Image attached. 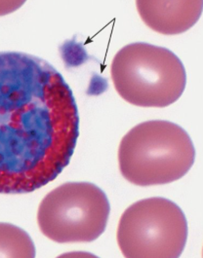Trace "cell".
<instances>
[{"label":"cell","instance_id":"cell-1","mask_svg":"<svg viewBox=\"0 0 203 258\" xmlns=\"http://www.w3.org/2000/svg\"><path fill=\"white\" fill-rule=\"evenodd\" d=\"M73 92L40 57L0 52V194L29 193L69 165L79 135Z\"/></svg>","mask_w":203,"mask_h":258},{"label":"cell","instance_id":"cell-2","mask_svg":"<svg viewBox=\"0 0 203 258\" xmlns=\"http://www.w3.org/2000/svg\"><path fill=\"white\" fill-rule=\"evenodd\" d=\"M195 149L188 133L169 121L141 123L122 139L118 163L122 175L138 186L167 184L192 167Z\"/></svg>","mask_w":203,"mask_h":258},{"label":"cell","instance_id":"cell-3","mask_svg":"<svg viewBox=\"0 0 203 258\" xmlns=\"http://www.w3.org/2000/svg\"><path fill=\"white\" fill-rule=\"evenodd\" d=\"M111 73L119 96L142 107H165L174 103L187 84L185 67L173 52L142 42L119 50Z\"/></svg>","mask_w":203,"mask_h":258},{"label":"cell","instance_id":"cell-4","mask_svg":"<svg viewBox=\"0 0 203 258\" xmlns=\"http://www.w3.org/2000/svg\"><path fill=\"white\" fill-rule=\"evenodd\" d=\"M187 240L188 221L183 211L160 197L131 205L117 228V243L125 257H179Z\"/></svg>","mask_w":203,"mask_h":258},{"label":"cell","instance_id":"cell-5","mask_svg":"<svg viewBox=\"0 0 203 258\" xmlns=\"http://www.w3.org/2000/svg\"><path fill=\"white\" fill-rule=\"evenodd\" d=\"M110 202L100 187L89 182H67L45 196L37 213L44 236L63 243H88L107 227Z\"/></svg>","mask_w":203,"mask_h":258},{"label":"cell","instance_id":"cell-6","mask_svg":"<svg viewBox=\"0 0 203 258\" xmlns=\"http://www.w3.org/2000/svg\"><path fill=\"white\" fill-rule=\"evenodd\" d=\"M203 2L137 1V9L145 25L165 35L180 34L190 29L201 16Z\"/></svg>","mask_w":203,"mask_h":258},{"label":"cell","instance_id":"cell-7","mask_svg":"<svg viewBox=\"0 0 203 258\" xmlns=\"http://www.w3.org/2000/svg\"><path fill=\"white\" fill-rule=\"evenodd\" d=\"M35 246L29 234L10 223H0V257H34Z\"/></svg>","mask_w":203,"mask_h":258},{"label":"cell","instance_id":"cell-8","mask_svg":"<svg viewBox=\"0 0 203 258\" xmlns=\"http://www.w3.org/2000/svg\"><path fill=\"white\" fill-rule=\"evenodd\" d=\"M23 3L24 2H5V4L2 5L3 3L0 2V15L7 14L14 11L15 9L21 6L20 4Z\"/></svg>","mask_w":203,"mask_h":258}]
</instances>
